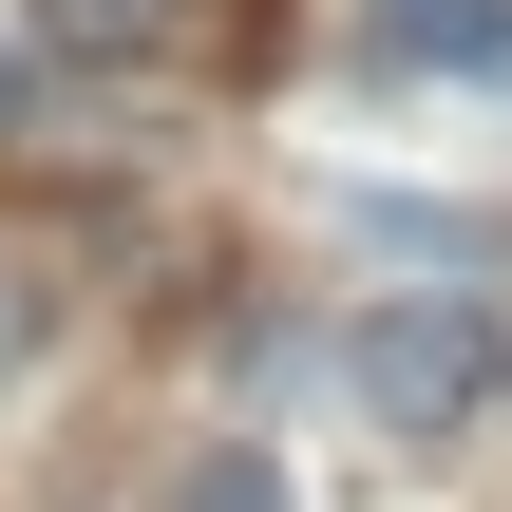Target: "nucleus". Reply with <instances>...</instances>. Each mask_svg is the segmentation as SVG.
<instances>
[{
	"label": "nucleus",
	"mask_w": 512,
	"mask_h": 512,
	"mask_svg": "<svg viewBox=\"0 0 512 512\" xmlns=\"http://www.w3.org/2000/svg\"><path fill=\"white\" fill-rule=\"evenodd\" d=\"M342 380H361V418H380V437H456V418L494 399V323H475L456 285H418V304H361Z\"/></svg>",
	"instance_id": "f257e3e1"
},
{
	"label": "nucleus",
	"mask_w": 512,
	"mask_h": 512,
	"mask_svg": "<svg viewBox=\"0 0 512 512\" xmlns=\"http://www.w3.org/2000/svg\"><path fill=\"white\" fill-rule=\"evenodd\" d=\"M38 342H57V266H38V247H0V380H19Z\"/></svg>",
	"instance_id": "f03ea898"
},
{
	"label": "nucleus",
	"mask_w": 512,
	"mask_h": 512,
	"mask_svg": "<svg viewBox=\"0 0 512 512\" xmlns=\"http://www.w3.org/2000/svg\"><path fill=\"white\" fill-rule=\"evenodd\" d=\"M171 512H285V475H266L247 437H209V456H190V494H171Z\"/></svg>",
	"instance_id": "7ed1b4c3"
},
{
	"label": "nucleus",
	"mask_w": 512,
	"mask_h": 512,
	"mask_svg": "<svg viewBox=\"0 0 512 512\" xmlns=\"http://www.w3.org/2000/svg\"><path fill=\"white\" fill-rule=\"evenodd\" d=\"M38 38H76V57H114V38H133V0H38Z\"/></svg>",
	"instance_id": "20e7f679"
},
{
	"label": "nucleus",
	"mask_w": 512,
	"mask_h": 512,
	"mask_svg": "<svg viewBox=\"0 0 512 512\" xmlns=\"http://www.w3.org/2000/svg\"><path fill=\"white\" fill-rule=\"evenodd\" d=\"M19 114H38V57H0V133H19Z\"/></svg>",
	"instance_id": "39448f33"
}]
</instances>
